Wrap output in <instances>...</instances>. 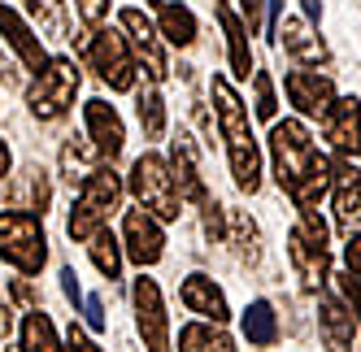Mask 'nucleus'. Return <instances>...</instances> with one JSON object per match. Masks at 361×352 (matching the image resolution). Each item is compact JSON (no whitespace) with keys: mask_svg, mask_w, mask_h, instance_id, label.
<instances>
[{"mask_svg":"<svg viewBox=\"0 0 361 352\" xmlns=\"http://www.w3.org/2000/svg\"><path fill=\"white\" fill-rule=\"evenodd\" d=\"M214 105H218V122H222V135H226V153H231V174L244 191L262 187V153H257V139L248 127V109L244 100L235 96L226 79H214Z\"/></svg>","mask_w":361,"mask_h":352,"instance_id":"f257e3e1","label":"nucleus"},{"mask_svg":"<svg viewBox=\"0 0 361 352\" xmlns=\"http://www.w3.org/2000/svg\"><path fill=\"white\" fill-rule=\"evenodd\" d=\"M270 153H274V179H279V187L288 196L309 179V174H318V170L331 165L318 153L314 135L305 131V122H296V118H283V122L270 127Z\"/></svg>","mask_w":361,"mask_h":352,"instance_id":"f03ea898","label":"nucleus"},{"mask_svg":"<svg viewBox=\"0 0 361 352\" xmlns=\"http://www.w3.org/2000/svg\"><path fill=\"white\" fill-rule=\"evenodd\" d=\"M118 200H122V179L105 165V170H92L87 174V183H83V196H79V205H74L70 213V239H92L100 226L109 222V213L118 209Z\"/></svg>","mask_w":361,"mask_h":352,"instance_id":"7ed1b4c3","label":"nucleus"},{"mask_svg":"<svg viewBox=\"0 0 361 352\" xmlns=\"http://www.w3.org/2000/svg\"><path fill=\"white\" fill-rule=\"evenodd\" d=\"M131 191H135L140 205H144L152 218H161V222H174L178 209H183V196H178L174 174H170L166 157H157V153H144V157L131 165Z\"/></svg>","mask_w":361,"mask_h":352,"instance_id":"20e7f679","label":"nucleus"},{"mask_svg":"<svg viewBox=\"0 0 361 352\" xmlns=\"http://www.w3.org/2000/svg\"><path fill=\"white\" fill-rule=\"evenodd\" d=\"M74 92H79V65H74L70 57H48L39 65V79L27 92V105H31L35 118L53 122V118H61L74 105Z\"/></svg>","mask_w":361,"mask_h":352,"instance_id":"39448f33","label":"nucleus"},{"mask_svg":"<svg viewBox=\"0 0 361 352\" xmlns=\"http://www.w3.org/2000/svg\"><path fill=\"white\" fill-rule=\"evenodd\" d=\"M0 257L22 274H39L48 261V239L35 213H0Z\"/></svg>","mask_w":361,"mask_h":352,"instance_id":"423d86ee","label":"nucleus"},{"mask_svg":"<svg viewBox=\"0 0 361 352\" xmlns=\"http://www.w3.org/2000/svg\"><path fill=\"white\" fill-rule=\"evenodd\" d=\"M83 57L92 61V70H96L114 92H131V87H135V61H131V44H126V35L100 27L96 35L83 39Z\"/></svg>","mask_w":361,"mask_h":352,"instance_id":"0eeeda50","label":"nucleus"},{"mask_svg":"<svg viewBox=\"0 0 361 352\" xmlns=\"http://www.w3.org/2000/svg\"><path fill=\"white\" fill-rule=\"evenodd\" d=\"M135 322H140L148 352H170V318L152 279H135Z\"/></svg>","mask_w":361,"mask_h":352,"instance_id":"6e6552de","label":"nucleus"},{"mask_svg":"<svg viewBox=\"0 0 361 352\" xmlns=\"http://www.w3.org/2000/svg\"><path fill=\"white\" fill-rule=\"evenodd\" d=\"M122 31H126V44L140 53V61H144V70H148V79L161 83L166 74H170V65H166L161 35H157V27L144 18V9H122Z\"/></svg>","mask_w":361,"mask_h":352,"instance_id":"1a4fd4ad","label":"nucleus"},{"mask_svg":"<svg viewBox=\"0 0 361 352\" xmlns=\"http://www.w3.org/2000/svg\"><path fill=\"white\" fill-rule=\"evenodd\" d=\"M322 131H326L335 153H344V157L361 153V105H357V96L331 100L322 109Z\"/></svg>","mask_w":361,"mask_h":352,"instance_id":"9d476101","label":"nucleus"},{"mask_svg":"<svg viewBox=\"0 0 361 352\" xmlns=\"http://www.w3.org/2000/svg\"><path fill=\"white\" fill-rule=\"evenodd\" d=\"M166 253V235H161V226L157 218H152L144 205L126 213V257H131L135 265H157Z\"/></svg>","mask_w":361,"mask_h":352,"instance_id":"9b49d317","label":"nucleus"},{"mask_svg":"<svg viewBox=\"0 0 361 352\" xmlns=\"http://www.w3.org/2000/svg\"><path fill=\"white\" fill-rule=\"evenodd\" d=\"M83 118H87V135H92V144H96V153L114 161V157L122 153V144H126V131H122L118 109L105 105V100H87Z\"/></svg>","mask_w":361,"mask_h":352,"instance_id":"f8f14e48","label":"nucleus"},{"mask_svg":"<svg viewBox=\"0 0 361 352\" xmlns=\"http://www.w3.org/2000/svg\"><path fill=\"white\" fill-rule=\"evenodd\" d=\"M288 257H292V265L300 270V279H305L309 287H322V283L331 279V253H326V244L309 239L300 226L288 235Z\"/></svg>","mask_w":361,"mask_h":352,"instance_id":"ddd939ff","label":"nucleus"},{"mask_svg":"<svg viewBox=\"0 0 361 352\" xmlns=\"http://www.w3.org/2000/svg\"><path fill=\"white\" fill-rule=\"evenodd\" d=\"M331 205L340 226H353V218H361V174L348 157L331 165Z\"/></svg>","mask_w":361,"mask_h":352,"instance_id":"4468645a","label":"nucleus"},{"mask_svg":"<svg viewBox=\"0 0 361 352\" xmlns=\"http://www.w3.org/2000/svg\"><path fill=\"white\" fill-rule=\"evenodd\" d=\"M288 96H292V105L300 113L314 118L335 100V83L326 79V74H318V70H292L288 74Z\"/></svg>","mask_w":361,"mask_h":352,"instance_id":"2eb2a0df","label":"nucleus"},{"mask_svg":"<svg viewBox=\"0 0 361 352\" xmlns=\"http://www.w3.org/2000/svg\"><path fill=\"white\" fill-rule=\"evenodd\" d=\"M183 305H188L192 313H200L204 322H218V326L231 318L222 287H218L214 279H204V274H188V279H183Z\"/></svg>","mask_w":361,"mask_h":352,"instance_id":"dca6fc26","label":"nucleus"},{"mask_svg":"<svg viewBox=\"0 0 361 352\" xmlns=\"http://www.w3.org/2000/svg\"><path fill=\"white\" fill-rule=\"evenodd\" d=\"M274 39H283V48L296 57V61H309V65H318V61H326L331 53H326V44L305 27V22H296V18H279V31H274Z\"/></svg>","mask_w":361,"mask_h":352,"instance_id":"f3484780","label":"nucleus"},{"mask_svg":"<svg viewBox=\"0 0 361 352\" xmlns=\"http://www.w3.org/2000/svg\"><path fill=\"white\" fill-rule=\"evenodd\" d=\"M218 22H222V31H226L231 74H235V79H248V70H252V48H248V31H244V22L235 18V9H231L226 0H218Z\"/></svg>","mask_w":361,"mask_h":352,"instance_id":"a211bd4d","label":"nucleus"},{"mask_svg":"<svg viewBox=\"0 0 361 352\" xmlns=\"http://www.w3.org/2000/svg\"><path fill=\"white\" fill-rule=\"evenodd\" d=\"M0 35H5L9 44H13V53L22 57V61H27L31 70H39L44 61H48V53H44V44L31 35V27H27V22H22L9 5H0Z\"/></svg>","mask_w":361,"mask_h":352,"instance_id":"6ab92c4d","label":"nucleus"},{"mask_svg":"<svg viewBox=\"0 0 361 352\" xmlns=\"http://www.w3.org/2000/svg\"><path fill=\"white\" fill-rule=\"evenodd\" d=\"M318 322H322V335H326V348L331 352H348L353 348V313H348V305L344 300H335V296H322V305H318Z\"/></svg>","mask_w":361,"mask_h":352,"instance_id":"aec40b11","label":"nucleus"},{"mask_svg":"<svg viewBox=\"0 0 361 352\" xmlns=\"http://www.w3.org/2000/svg\"><path fill=\"white\" fill-rule=\"evenodd\" d=\"M170 157H174V183H178V196L204 200V183H200V165H196V144H192V135H178L174 148H170Z\"/></svg>","mask_w":361,"mask_h":352,"instance_id":"412c9836","label":"nucleus"},{"mask_svg":"<svg viewBox=\"0 0 361 352\" xmlns=\"http://www.w3.org/2000/svg\"><path fill=\"white\" fill-rule=\"evenodd\" d=\"M178 352H235V344H231V335L222 331V326H204V322H192L178 331Z\"/></svg>","mask_w":361,"mask_h":352,"instance_id":"4be33fe9","label":"nucleus"},{"mask_svg":"<svg viewBox=\"0 0 361 352\" xmlns=\"http://www.w3.org/2000/svg\"><path fill=\"white\" fill-rule=\"evenodd\" d=\"M152 5H157L161 35H166L170 44L188 48V44L196 39V18H192V9H183V5H166V0H152Z\"/></svg>","mask_w":361,"mask_h":352,"instance_id":"5701e85b","label":"nucleus"},{"mask_svg":"<svg viewBox=\"0 0 361 352\" xmlns=\"http://www.w3.org/2000/svg\"><path fill=\"white\" fill-rule=\"evenodd\" d=\"M244 335H248V344H257V348H270V344L279 339V322H274L270 300H252V305L244 309Z\"/></svg>","mask_w":361,"mask_h":352,"instance_id":"b1692460","label":"nucleus"},{"mask_svg":"<svg viewBox=\"0 0 361 352\" xmlns=\"http://www.w3.org/2000/svg\"><path fill=\"white\" fill-rule=\"evenodd\" d=\"M22 352H61L48 313H27L22 318Z\"/></svg>","mask_w":361,"mask_h":352,"instance_id":"393cba45","label":"nucleus"},{"mask_svg":"<svg viewBox=\"0 0 361 352\" xmlns=\"http://www.w3.org/2000/svg\"><path fill=\"white\" fill-rule=\"evenodd\" d=\"M9 200H13V209H27V213H44V205H48V179L39 170H27L22 179L13 183V191H9Z\"/></svg>","mask_w":361,"mask_h":352,"instance_id":"a878e982","label":"nucleus"},{"mask_svg":"<svg viewBox=\"0 0 361 352\" xmlns=\"http://www.w3.org/2000/svg\"><path fill=\"white\" fill-rule=\"evenodd\" d=\"M135 109H140V122H144V135L148 139H161V131H166V105H161L157 87H140Z\"/></svg>","mask_w":361,"mask_h":352,"instance_id":"bb28decb","label":"nucleus"},{"mask_svg":"<svg viewBox=\"0 0 361 352\" xmlns=\"http://www.w3.org/2000/svg\"><path fill=\"white\" fill-rule=\"evenodd\" d=\"M92 261H96V270L105 274V279H118V270H122V248H118V239L105 231V226H100V231L92 235Z\"/></svg>","mask_w":361,"mask_h":352,"instance_id":"cd10ccee","label":"nucleus"},{"mask_svg":"<svg viewBox=\"0 0 361 352\" xmlns=\"http://www.w3.org/2000/svg\"><path fill=\"white\" fill-rule=\"evenodd\" d=\"M96 157H100L96 144H66V148H61V170H66V179H70V183H74V179H87Z\"/></svg>","mask_w":361,"mask_h":352,"instance_id":"c85d7f7f","label":"nucleus"},{"mask_svg":"<svg viewBox=\"0 0 361 352\" xmlns=\"http://www.w3.org/2000/svg\"><path fill=\"white\" fill-rule=\"evenodd\" d=\"M231 235L240 244V257H248V265L262 257V248H257V226L244 218V213H231Z\"/></svg>","mask_w":361,"mask_h":352,"instance_id":"c756f323","label":"nucleus"},{"mask_svg":"<svg viewBox=\"0 0 361 352\" xmlns=\"http://www.w3.org/2000/svg\"><path fill=\"white\" fill-rule=\"evenodd\" d=\"M252 83H257V105H252L257 118H262V122H274V109H279V105H274V83H270V74H266V70H257V74H252Z\"/></svg>","mask_w":361,"mask_h":352,"instance_id":"7c9ffc66","label":"nucleus"},{"mask_svg":"<svg viewBox=\"0 0 361 352\" xmlns=\"http://www.w3.org/2000/svg\"><path fill=\"white\" fill-rule=\"evenodd\" d=\"M74 9H79V18L87 27H100V22L109 18V0H74Z\"/></svg>","mask_w":361,"mask_h":352,"instance_id":"2f4dec72","label":"nucleus"},{"mask_svg":"<svg viewBox=\"0 0 361 352\" xmlns=\"http://www.w3.org/2000/svg\"><path fill=\"white\" fill-rule=\"evenodd\" d=\"M344 261H348V274L361 283V235H348V244H344Z\"/></svg>","mask_w":361,"mask_h":352,"instance_id":"473e14b6","label":"nucleus"},{"mask_svg":"<svg viewBox=\"0 0 361 352\" xmlns=\"http://www.w3.org/2000/svg\"><path fill=\"white\" fill-rule=\"evenodd\" d=\"M83 313H87V326H92V331H105V305H100V296H87V300H83Z\"/></svg>","mask_w":361,"mask_h":352,"instance_id":"72a5a7b5","label":"nucleus"},{"mask_svg":"<svg viewBox=\"0 0 361 352\" xmlns=\"http://www.w3.org/2000/svg\"><path fill=\"white\" fill-rule=\"evenodd\" d=\"M66 352H100V348L79 331V326H70V331H66Z\"/></svg>","mask_w":361,"mask_h":352,"instance_id":"f704fd0d","label":"nucleus"},{"mask_svg":"<svg viewBox=\"0 0 361 352\" xmlns=\"http://www.w3.org/2000/svg\"><path fill=\"white\" fill-rule=\"evenodd\" d=\"M61 287H66V296L74 300V305L83 300V291H79V274H74V270H61Z\"/></svg>","mask_w":361,"mask_h":352,"instance_id":"c9c22d12","label":"nucleus"},{"mask_svg":"<svg viewBox=\"0 0 361 352\" xmlns=\"http://www.w3.org/2000/svg\"><path fill=\"white\" fill-rule=\"evenodd\" d=\"M262 5H266V0H244V13H248V27H262Z\"/></svg>","mask_w":361,"mask_h":352,"instance_id":"e433bc0d","label":"nucleus"},{"mask_svg":"<svg viewBox=\"0 0 361 352\" xmlns=\"http://www.w3.org/2000/svg\"><path fill=\"white\" fill-rule=\"evenodd\" d=\"M340 287H344V296L353 300V309L361 313V283H353V279H340Z\"/></svg>","mask_w":361,"mask_h":352,"instance_id":"4c0bfd02","label":"nucleus"},{"mask_svg":"<svg viewBox=\"0 0 361 352\" xmlns=\"http://www.w3.org/2000/svg\"><path fill=\"white\" fill-rule=\"evenodd\" d=\"M9 331H13V313H9L5 300H0V339H9Z\"/></svg>","mask_w":361,"mask_h":352,"instance_id":"58836bf2","label":"nucleus"},{"mask_svg":"<svg viewBox=\"0 0 361 352\" xmlns=\"http://www.w3.org/2000/svg\"><path fill=\"white\" fill-rule=\"evenodd\" d=\"M9 165H13V157H9V144L0 139V179H5V174H9Z\"/></svg>","mask_w":361,"mask_h":352,"instance_id":"ea45409f","label":"nucleus"},{"mask_svg":"<svg viewBox=\"0 0 361 352\" xmlns=\"http://www.w3.org/2000/svg\"><path fill=\"white\" fill-rule=\"evenodd\" d=\"M300 5H305L309 22H318V18H322V0H300Z\"/></svg>","mask_w":361,"mask_h":352,"instance_id":"a19ab883","label":"nucleus"},{"mask_svg":"<svg viewBox=\"0 0 361 352\" xmlns=\"http://www.w3.org/2000/svg\"><path fill=\"white\" fill-rule=\"evenodd\" d=\"M27 5H39V0H27Z\"/></svg>","mask_w":361,"mask_h":352,"instance_id":"79ce46f5","label":"nucleus"}]
</instances>
